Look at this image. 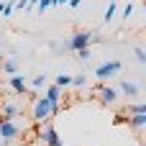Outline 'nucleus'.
I'll list each match as a JSON object with an SVG mask.
<instances>
[{
  "label": "nucleus",
  "mask_w": 146,
  "mask_h": 146,
  "mask_svg": "<svg viewBox=\"0 0 146 146\" xmlns=\"http://www.w3.org/2000/svg\"><path fill=\"white\" fill-rule=\"evenodd\" d=\"M77 56H80V62H90V49H80Z\"/></svg>",
  "instance_id": "18"
},
{
  "label": "nucleus",
  "mask_w": 146,
  "mask_h": 146,
  "mask_svg": "<svg viewBox=\"0 0 146 146\" xmlns=\"http://www.w3.org/2000/svg\"><path fill=\"white\" fill-rule=\"evenodd\" d=\"M3 144H5V141H3V139H0V146H3Z\"/></svg>",
  "instance_id": "24"
},
{
  "label": "nucleus",
  "mask_w": 146,
  "mask_h": 146,
  "mask_svg": "<svg viewBox=\"0 0 146 146\" xmlns=\"http://www.w3.org/2000/svg\"><path fill=\"white\" fill-rule=\"evenodd\" d=\"M126 123H128L133 131H141V128L146 126V113H136V115H128V118H126Z\"/></svg>",
  "instance_id": "9"
},
{
  "label": "nucleus",
  "mask_w": 146,
  "mask_h": 146,
  "mask_svg": "<svg viewBox=\"0 0 146 146\" xmlns=\"http://www.w3.org/2000/svg\"><path fill=\"white\" fill-rule=\"evenodd\" d=\"M131 13H133V5H131V3H126V8L121 10V15H123V21H126V18H128Z\"/></svg>",
  "instance_id": "21"
},
{
  "label": "nucleus",
  "mask_w": 146,
  "mask_h": 146,
  "mask_svg": "<svg viewBox=\"0 0 146 146\" xmlns=\"http://www.w3.org/2000/svg\"><path fill=\"white\" fill-rule=\"evenodd\" d=\"M121 90H123V95H128V98H136V95L141 92V87H139L136 82H131V80H121Z\"/></svg>",
  "instance_id": "10"
},
{
  "label": "nucleus",
  "mask_w": 146,
  "mask_h": 146,
  "mask_svg": "<svg viewBox=\"0 0 146 146\" xmlns=\"http://www.w3.org/2000/svg\"><path fill=\"white\" fill-rule=\"evenodd\" d=\"M46 85H49V82H46V77H44V74H36V77H31V82H28V87H31V90H44Z\"/></svg>",
  "instance_id": "12"
},
{
  "label": "nucleus",
  "mask_w": 146,
  "mask_h": 146,
  "mask_svg": "<svg viewBox=\"0 0 146 146\" xmlns=\"http://www.w3.org/2000/svg\"><path fill=\"white\" fill-rule=\"evenodd\" d=\"M21 136V126L15 121H8V118H0V139L3 141H15Z\"/></svg>",
  "instance_id": "3"
},
{
  "label": "nucleus",
  "mask_w": 146,
  "mask_h": 146,
  "mask_svg": "<svg viewBox=\"0 0 146 146\" xmlns=\"http://www.w3.org/2000/svg\"><path fill=\"white\" fill-rule=\"evenodd\" d=\"M36 8H38V10L44 13L46 8H51V0H36Z\"/></svg>",
  "instance_id": "19"
},
{
  "label": "nucleus",
  "mask_w": 146,
  "mask_h": 146,
  "mask_svg": "<svg viewBox=\"0 0 146 146\" xmlns=\"http://www.w3.org/2000/svg\"><path fill=\"white\" fill-rule=\"evenodd\" d=\"M0 56H3V51H0Z\"/></svg>",
  "instance_id": "25"
},
{
  "label": "nucleus",
  "mask_w": 146,
  "mask_h": 146,
  "mask_svg": "<svg viewBox=\"0 0 146 146\" xmlns=\"http://www.w3.org/2000/svg\"><path fill=\"white\" fill-rule=\"evenodd\" d=\"M121 69H123V64H121L118 59H113V62H105V64H100V67L95 69V77H98V80H110V77H115Z\"/></svg>",
  "instance_id": "4"
},
{
  "label": "nucleus",
  "mask_w": 146,
  "mask_h": 146,
  "mask_svg": "<svg viewBox=\"0 0 146 146\" xmlns=\"http://www.w3.org/2000/svg\"><path fill=\"white\" fill-rule=\"evenodd\" d=\"M67 5H69V8H80V5H82V0H69Z\"/></svg>",
  "instance_id": "22"
},
{
  "label": "nucleus",
  "mask_w": 146,
  "mask_h": 146,
  "mask_svg": "<svg viewBox=\"0 0 146 146\" xmlns=\"http://www.w3.org/2000/svg\"><path fill=\"white\" fill-rule=\"evenodd\" d=\"M18 113H21V105H15V103H3V108H0V118H8V121H13Z\"/></svg>",
  "instance_id": "8"
},
{
  "label": "nucleus",
  "mask_w": 146,
  "mask_h": 146,
  "mask_svg": "<svg viewBox=\"0 0 146 146\" xmlns=\"http://www.w3.org/2000/svg\"><path fill=\"white\" fill-rule=\"evenodd\" d=\"M92 41H100L92 31H77L72 38H67L62 44V51H80V49H90Z\"/></svg>",
  "instance_id": "1"
},
{
  "label": "nucleus",
  "mask_w": 146,
  "mask_h": 146,
  "mask_svg": "<svg viewBox=\"0 0 146 146\" xmlns=\"http://www.w3.org/2000/svg\"><path fill=\"white\" fill-rule=\"evenodd\" d=\"M115 10H118V0H110L108 10H105V23H110V18L115 15Z\"/></svg>",
  "instance_id": "14"
},
{
  "label": "nucleus",
  "mask_w": 146,
  "mask_h": 146,
  "mask_svg": "<svg viewBox=\"0 0 146 146\" xmlns=\"http://www.w3.org/2000/svg\"><path fill=\"white\" fill-rule=\"evenodd\" d=\"M13 8H15V3H5V5H3V15L8 18V15L13 13Z\"/></svg>",
  "instance_id": "20"
},
{
  "label": "nucleus",
  "mask_w": 146,
  "mask_h": 146,
  "mask_svg": "<svg viewBox=\"0 0 146 146\" xmlns=\"http://www.w3.org/2000/svg\"><path fill=\"white\" fill-rule=\"evenodd\" d=\"M49 118H51V103L41 95V98H36L33 100V121H38V123H49Z\"/></svg>",
  "instance_id": "2"
},
{
  "label": "nucleus",
  "mask_w": 146,
  "mask_h": 146,
  "mask_svg": "<svg viewBox=\"0 0 146 146\" xmlns=\"http://www.w3.org/2000/svg\"><path fill=\"white\" fill-rule=\"evenodd\" d=\"M54 85H56L59 90H64V87H69V85H72V77L62 72V74H56V77H54Z\"/></svg>",
  "instance_id": "13"
},
{
  "label": "nucleus",
  "mask_w": 146,
  "mask_h": 146,
  "mask_svg": "<svg viewBox=\"0 0 146 146\" xmlns=\"http://www.w3.org/2000/svg\"><path fill=\"white\" fill-rule=\"evenodd\" d=\"M123 113H128V115H136V113H146V105H144V103H139V105H128Z\"/></svg>",
  "instance_id": "15"
},
{
  "label": "nucleus",
  "mask_w": 146,
  "mask_h": 146,
  "mask_svg": "<svg viewBox=\"0 0 146 146\" xmlns=\"http://www.w3.org/2000/svg\"><path fill=\"white\" fill-rule=\"evenodd\" d=\"M98 98H100L103 105H113V103H115V90L108 87V85H103V87L98 90Z\"/></svg>",
  "instance_id": "7"
},
{
  "label": "nucleus",
  "mask_w": 146,
  "mask_h": 146,
  "mask_svg": "<svg viewBox=\"0 0 146 146\" xmlns=\"http://www.w3.org/2000/svg\"><path fill=\"white\" fill-rule=\"evenodd\" d=\"M64 3H69V0H51V5H64Z\"/></svg>",
  "instance_id": "23"
},
{
  "label": "nucleus",
  "mask_w": 146,
  "mask_h": 146,
  "mask_svg": "<svg viewBox=\"0 0 146 146\" xmlns=\"http://www.w3.org/2000/svg\"><path fill=\"white\" fill-rule=\"evenodd\" d=\"M3 72L13 77V74L18 72V59H15V56H13V59H5V62H3Z\"/></svg>",
  "instance_id": "11"
},
{
  "label": "nucleus",
  "mask_w": 146,
  "mask_h": 146,
  "mask_svg": "<svg viewBox=\"0 0 146 146\" xmlns=\"http://www.w3.org/2000/svg\"><path fill=\"white\" fill-rule=\"evenodd\" d=\"M85 85H87V77H85V74L72 77V87H85Z\"/></svg>",
  "instance_id": "16"
},
{
  "label": "nucleus",
  "mask_w": 146,
  "mask_h": 146,
  "mask_svg": "<svg viewBox=\"0 0 146 146\" xmlns=\"http://www.w3.org/2000/svg\"><path fill=\"white\" fill-rule=\"evenodd\" d=\"M8 85H10V90H13V92H18V95L28 92V80H26V77H21V74H13V77L8 80Z\"/></svg>",
  "instance_id": "5"
},
{
  "label": "nucleus",
  "mask_w": 146,
  "mask_h": 146,
  "mask_svg": "<svg viewBox=\"0 0 146 146\" xmlns=\"http://www.w3.org/2000/svg\"><path fill=\"white\" fill-rule=\"evenodd\" d=\"M41 139H44V144H46V146H62V141H59V136H56V131H54V126H51V123H46V126H44Z\"/></svg>",
  "instance_id": "6"
},
{
  "label": "nucleus",
  "mask_w": 146,
  "mask_h": 146,
  "mask_svg": "<svg viewBox=\"0 0 146 146\" xmlns=\"http://www.w3.org/2000/svg\"><path fill=\"white\" fill-rule=\"evenodd\" d=\"M133 54H136V62H139V64H144V62H146V51L141 49V46H136V49H133Z\"/></svg>",
  "instance_id": "17"
}]
</instances>
